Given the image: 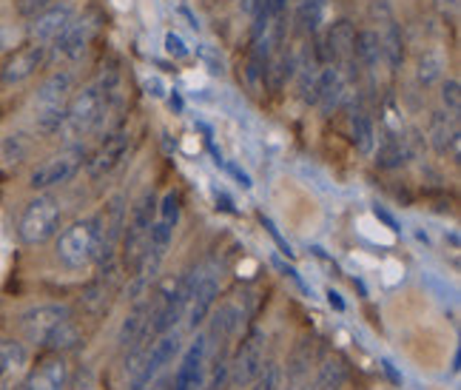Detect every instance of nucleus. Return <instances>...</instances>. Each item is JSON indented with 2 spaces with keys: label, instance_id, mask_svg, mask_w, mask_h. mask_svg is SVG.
<instances>
[{
  "label": "nucleus",
  "instance_id": "45",
  "mask_svg": "<svg viewBox=\"0 0 461 390\" xmlns=\"http://www.w3.org/2000/svg\"><path fill=\"white\" fill-rule=\"evenodd\" d=\"M146 92L151 95V97H166V92H168V88H166V83L163 80H159L157 75H151V77H146Z\"/></svg>",
  "mask_w": 461,
  "mask_h": 390
},
{
  "label": "nucleus",
  "instance_id": "47",
  "mask_svg": "<svg viewBox=\"0 0 461 390\" xmlns=\"http://www.w3.org/2000/svg\"><path fill=\"white\" fill-rule=\"evenodd\" d=\"M379 365H382V370L390 376V382H393V385H402V382H404V379H402V374L393 367V362H390V359H382Z\"/></svg>",
  "mask_w": 461,
  "mask_h": 390
},
{
  "label": "nucleus",
  "instance_id": "49",
  "mask_svg": "<svg viewBox=\"0 0 461 390\" xmlns=\"http://www.w3.org/2000/svg\"><path fill=\"white\" fill-rule=\"evenodd\" d=\"M328 305H330L333 311H339V313H342V311L348 308V305H345V299H342V294H336L333 288L328 291Z\"/></svg>",
  "mask_w": 461,
  "mask_h": 390
},
{
  "label": "nucleus",
  "instance_id": "23",
  "mask_svg": "<svg viewBox=\"0 0 461 390\" xmlns=\"http://www.w3.org/2000/svg\"><path fill=\"white\" fill-rule=\"evenodd\" d=\"M350 379V359L345 353H330L322 359L316 376H313V390H339Z\"/></svg>",
  "mask_w": 461,
  "mask_h": 390
},
{
  "label": "nucleus",
  "instance_id": "48",
  "mask_svg": "<svg viewBox=\"0 0 461 390\" xmlns=\"http://www.w3.org/2000/svg\"><path fill=\"white\" fill-rule=\"evenodd\" d=\"M168 105L174 109V114H183V112H185V100H183V95H180V92H176V88L168 95Z\"/></svg>",
  "mask_w": 461,
  "mask_h": 390
},
{
  "label": "nucleus",
  "instance_id": "39",
  "mask_svg": "<svg viewBox=\"0 0 461 390\" xmlns=\"http://www.w3.org/2000/svg\"><path fill=\"white\" fill-rule=\"evenodd\" d=\"M55 0H14V12L17 17H23V21H29V17H34L38 12H43L46 6H51Z\"/></svg>",
  "mask_w": 461,
  "mask_h": 390
},
{
  "label": "nucleus",
  "instance_id": "7",
  "mask_svg": "<svg viewBox=\"0 0 461 390\" xmlns=\"http://www.w3.org/2000/svg\"><path fill=\"white\" fill-rule=\"evenodd\" d=\"M100 23H103V17L97 9H88L83 14H75L72 17V23H68L63 32H60V38L51 43L49 51H55V58L58 60H66V63H77L83 60V55L88 51V46L95 43L97 38V32H100Z\"/></svg>",
  "mask_w": 461,
  "mask_h": 390
},
{
  "label": "nucleus",
  "instance_id": "9",
  "mask_svg": "<svg viewBox=\"0 0 461 390\" xmlns=\"http://www.w3.org/2000/svg\"><path fill=\"white\" fill-rule=\"evenodd\" d=\"M228 365H230V385L234 387H248L265 365V331L262 328H251L242 342L237 345L234 357H228Z\"/></svg>",
  "mask_w": 461,
  "mask_h": 390
},
{
  "label": "nucleus",
  "instance_id": "50",
  "mask_svg": "<svg viewBox=\"0 0 461 390\" xmlns=\"http://www.w3.org/2000/svg\"><path fill=\"white\" fill-rule=\"evenodd\" d=\"M436 6L445 14H456L458 12V0H436Z\"/></svg>",
  "mask_w": 461,
  "mask_h": 390
},
{
  "label": "nucleus",
  "instance_id": "40",
  "mask_svg": "<svg viewBox=\"0 0 461 390\" xmlns=\"http://www.w3.org/2000/svg\"><path fill=\"white\" fill-rule=\"evenodd\" d=\"M274 265H276V268L282 271V274H285L291 282H294V286L299 288V291H303V294H308V296H313V291L308 288V282L303 279V277H299V271L294 268V265H285V262H279V259H274Z\"/></svg>",
  "mask_w": 461,
  "mask_h": 390
},
{
  "label": "nucleus",
  "instance_id": "52",
  "mask_svg": "<svg viewBox=\"0 0 461 390\" xmlns=\"http://www.w3.org/2000/svg\"><path fill=\"white\" fill-rule=\"evenodd\" d=\"M458 362H461V353L456 350V353H453V374H458V367H461Z\"/></svg>",
  "mask_w": 461,
  "mask_h": 390
},
{
  "label": "nucleus",
  "instance_id": "14",
  "mask_svg": "<svg viewBox=\"0 0 461 390\" xmlns=\"http://www.w3.org/2000/svg\"><path fill=\"white\" fill-rule=\"evenodd\" d=\"M428 143L438 157H450L453 163H461V126L458 114L438 109L428 120Z\"/></svg>",
  "mask_w": 461,
  "mask_h": 390
},
{
  "label": "nucleus",
  "instance_id": "11",
  "mask_svg": "<svg viewBox=\"0 0 461 390\" xmlns=\"http://www.w3.org/2000/svg\"><path fill=\"white\" fill-rule=\"evenodd\" d=\"M374 17L379 23L376 34L382 43V60L387 63L390 72H399L404 66V38H402V26H399L387 0H374Z\"/></svg>",
  "mask_w": 461,
  "mask_h": 390
},
{
  "label": "nucleus",
  "instance_id": "34",
  "mask_svg": "<svg viewBox=\"0 0 461 390\" xmlns=\"http://www.w3.org/2000/svg\"><path fill=\"white\" fill-rule=\"evenodd\" d=\"M29 140L26 134H9L0 146V154H4V163H21V159L29 154Z\"/></svg>",
  "mask_w": 461,
  "mask_h": 390
},
{
  "label": "nucleus",
  "instance_id": "54",
  "mask_svg": "<svg viewBox=\"0 0 461 390\" xmlns=\"http://www.w3.org/2000/svg\"><path fill=\"white\" fill-rule=\"evenodd\" d=\"M0 390H9V387H6V379H0Z\"/></svg>",
  "mask_w": 461,
  "mask_h": 390
},
{
  "label": "nucleus",
  "instance_id": "17",
  "mask_svg": "<svg viewBox=\"0 0 461 390\" xmlns=\"http://www.w3.org/2000/svg\"><path fill=\"white\" fill-rule=\"evenodd\" d=\"M376 143H379V149H374L376 168L382 171H396L407 166L419 151V137H404L402 132H384L382 137H376Z\"/></svg>",
  "mask_w": 461,
  "mask_h": 390
},
{
  "label": "nucleus",
  "instance_id": "6",
  "mask_svg": "<svg viewBox=\"0 0 461 390\" xmlns=\"http://www.w3.org/2000/svg\"><path fill=\"white\" fill-rule=\"evenodd\" d=\"M83 166H86V151L80 146L63 149L58 154L46 157L43 163H38L29 171V188L43 194L58 186H66L68 180H75V177L83 171Z\"/></svg>",
  "mask_w": 461,
  "mask_h": 390
},
{
  "label": "nucleus",
  "instance_id": "3",
  "mask_svg": "<svg viewBox=\"0 0 461 390\" xmlns=\"http://www.w3.org/2000/svg\"><path fill=\"white\" fill-rule=\"evenodd\" d=\"M154 220H157V197H154V191H146L143 197L131 205L126 225H122L120 265L129 274L137 271L140 259H143V254H146V242H149V231H151Z\"/></svg>",
  "mask_w": 461,
  "mask_h": 390
},
{
  "label": "nucleus",
  "instance_id": "15",
  "mask_svg": "<svg viewBox=\"0 0 461 390\" xmlns=\"http://www.w3.org/2000/svg\"><path fill=\"white\" fill-rule=\"evenodd\" d=\"M205 362H208V340L205 333H200L183 353L168 390H205Z\"/></svg>",
  "mask_w": 461,
  "mask_h": 390
},
{
  "label": "nucleus",
  "instance_id": "26",
  "mask_svg": "<svg viewBox=\"0 0 461 390\" xmlns=\"http://www.w3.org/2000/svg\"><path fill=\"white\" fill-rule=\"evenodd\" d=\"M86 345V336L80 331V325L75 322L72 316L63 319V322H58L55 328H51V333L46 336L43 348L55 350V353H75Z\"/></svg>",
  "mask_w": 461,
  "mask_h": 390
},
{
  "label": "nucleus",
  "instance_id": "36",
  "mask_svg": "<svg viewBox=\"0 0 461 390\" xmlns=\"http://www.w3.org/2000/svg\"><path fill=\"white\" fill-rule=\"evenodd\" d=\"M197 58H200V63H203L214 77H222V75H225V60H222V55H220V49H214L211 43H200V46H197Z\"/></svg>",
  "mask_w": 461,
  "mask_h": 390
},
{
  "label": "nucleus",
  "instance_id": "10",
  "mask_svg": "<svg viewBox=\"0 0 461 390\" xmlns=\"http://www.w3.org/2000/svg\"><path fill=\"white\" fill-rule=\"evenodd\" d=\"M129 149H131V132L129 129H114V132L105 134L97 143V149L86 157L83 168L88 174V180L97 183V180H103V177H109L114 168H120Z\"/></svg>",
  "mask_w": 461,
  "mask_h": 390
},
{
  "label": "nucleus",
  "instance_id": "43",
  "mask_svg": "<svg viewBox=\"0 0 461 390\" xmlns=\"http://www.w3.org/2000/svg\"><path fill=\"white\" fill-rule=\"evenodd\" d=\"M222 168L230 174V177H234V180L245 188V191H251L254 188V183H251V174H248V171H242L237 163H228V159H225V163H222Z\"/></svg>",
  "mask_w": 461,
  "mask_h": 390
},
{
  "label": "nucleus",
  "instance_id": "41",
  "mask_svg": "<svg viewBox=\"0 0 461 390\" xmlns=\"http://www.w3.org/2000/svg\"><path fill=\"white\" fill-rule=\"evenodd\" d=\"M374 217H376V220H379V222H382V225L387 228V231H393V234H402V222H399V220H396L393 214H390V211H387L384 205H379V203L374 205Z\"/></svg>",
  "mask_w": 461,
  "mask_h": 390
},
{
  "label": "nucleus",
  "instance_id": "20",
  "mask_svg": "<svg viewBox=\"0 0 461 390\" xmlns=\"http://www.w3.org/2000/svg\"><path fill=\"white\" fill-rule=\"evenodd\" d=\"M75 92V75L68 68H58L51 72L41 88L34 92V109H49V105H66Z\"/></svg>",
  "mask_w": 461,
  "mask_h": 390
},
{
  "label": "nucleus",
  "instance_id": "30",
  "mask_svg": "<svg viewBox=\"0 0 461 390\" xmlns=\"http://www.w3.org/2000/svg\"><path fill=\"white\" fill-rule=\"evenodd\" d=\"M66 122V105H49V109H34V132L41 137H58Z\"/></svg>",
  "mask_w": 461,
  "mask_h": 390
},
{
  "label": "nucleus",
  "instance_id": "51",
  "mask_svg": "<svg viewBox=\"0 0 461 390\" xmlns=\"http://www.w3.org/2000/svg\"><path fill=\"white\" fill-rule=\"evenodd\" d=\"M180 14L185 17V21H188V26H191L194 32H200V21H197V17H194V12H191L188 6H180Z\"/></svg>",
  "mask_w": 461,
  "mask_h": 390
},
{
  "label": "nucleus",
  "instance_id": "35",
  "mask_svg": "<svg viewBox=\"0 0 461 390\" xmlns=\"http://www.w3.org/2000/svg\"><path fill=\"white\" fill-rule=\"evenodd\" d=\"M251 390H282V365L276 362H265L259 376L251 382Z\"/></svg>",
  "mask_w": 461,
  "mask_h": 390
},
{
  "label": "nucleus",
  "instance_id": "24",
  "mask_svg": "<svg viewBox=\"0 0 461 390\" xmlns=\"http://www.w3.org/2000/svg\"><path fill=\"white\" fill-rule=\"evenodd\" d=\"M445 68H447V58L438 46L421 49L416 58V83L421 88H433L445 80Z\"/></svg>",
  "mask_w": 461,
  "mask_h": 390
},
{
  "label": "nucleus",
  "instance_id": "16",
  "mask_svg": "<svg viewBox=\"0 0 461 390\" xmlns=\"http://www.w3.org/2000/svg\"><path fill=\"white\" fill-rule=\"evenodd\" d=\"M180 348H183V336L176 331H166V333L154 336L151 345H149V353H146V365H143V374H140L137 390H146L159 376V370L174 362Z\"/></svg>",
  "mask_w": 461,
  "mask_h": 390
},
{
  "label": "nucleus",
  "instance_id": "37",
  "mask_svg": "<svg viewBox=\"0 0 461 390\" xmlns=\"http://www.w3.org/2000/svg\"><path fill=\"white\" fill-rule=\"evenodd\" d=\"M259 222H262V228H265V231H268V237L276 242V248H279V254L282 257H288V259H294L296 254H294V248H291V242L285 240V237H282L279 234V228H276V222L271 220V217H265V214H259Z\"/></svg>",
  "mask_w": 461,
  "mask_h": 390
},
{
  "label": "nucleus",
  "instance_id": "44",
  "mask_svg": "<svg viewBox=\"0 0 461 390\" xmlns=\"http://www.w3.org/2000/svg\"><path fill=\"white\" fill-rule=\"evenodd\" d=\"M214 203H217V208L222 211V214H230V217H237V214H240V208L234 205V200H230L228 194L220 191V188H214Z\"/></svg>",
  "mask_w": 461,
  "mask_h": 390
},
{
  "label": "nucleus",
  "instance_id": "38",
  "mask_svg": "<svg viewBox=\"0 0 461 390\" xmlns=\"http://www.w3.org/2000/svg\"><path fill=\"white\" fill-rule=\"evenodd\" d=\"M166 55L171 60H185V58H191V46L176 32H168L166 34Z\"/></svg>",
  "mask_w": 461,
  "mask_h": 390
},
{
  "label": "nucleus",
  "instance_id": "21",
  "mask_svg": "<svg viewBox=\"0 0 461 390\" xmlns=\"http://www.w3.org/2000/svg\"><path fill=\"white\" fill-rule=\"evenodd\" d=\"M296 66H299V55L285 46H279L271 60H268V68H265V77H262V86L268 88V92H282L294 77H296Z\"/></svg>",
  "mask_w": 461,
  "mask_h": 390
},
{
  "label": "nucleus",
  "instance_id": "4",
  "mask_svg": "<svg viewBox=\"0 0 461 390\" xmlns=\"http://www.w3.org/2000/svg\"><path fill=\"white\" fill-rule=\"evenodd\" d=\"M60 228H63V208L60 200L51 197L49 191L29 200L21 211V217H17V237H21L23 245H43L49 240H55Z\"/></svg>",
  "mask_w": 461,
  "mask_h": 390
},
{
  "label": "nucleus",
  "instance_id": "12",
  "mask_svg": "<svg viewBox=\"0 0 461 390\" xmlns=\"http://www.w3.org/2000/svg\"><path fill=\"white\" fill-rule=\"evenodd\" d=\"M68 316H72V308H68V305L43 303V305H34V308L23 311L21 319H17V325H21V333H23V340L29 345L43 348L51 328H55L58 322H63V319H68Z\"/></svg>",
  "mask_w": 461,
  "mask_h": 390
},
{
  "label": "nucleus",
  "instance_id": "46",
  "mask_svg": "<svg viewBox=\"0 0 461 390\" xmlns=\"http://www.w3.org/2000/svg\"><path fill=\"white\" fill-rule=\"evenodd\" d=\"M12 43H14V32H12V26L0 21V55H4V51H6Z\"/></svg>",
  "mask_w": 461,
  "mask_h": 390
},
{
  "label": "nucleus",
  "instance_id": "19",
  "mask_svg": "<svg viewBox=\"0 0 461 390\" xmlns=\"http://www.w3.org/2000/svg\"><path fill=\"white\" fill-rule=\"evenodd\" d=\"M68 376H72L68 362L63 359V353H55V357H46L38 367H32L23 390H66Z\"/></svg>",
  "mask_w": 461,
  "mask_h": 390
},
{
  "label": "nucleus",
  "instance_id": "22",
  "mask_svg": "<svg viewBox=\"0 0 461 390\" xmlns=\"http://www.w3.org/2000/svg\"><path fill=\"white\" fill-rule=\"evenodd\" d=\"M146 325H149V299L143 296V299H134L131 311L126 313V319H122L120 333H117V345L129 350L140 340H146Z\"/></svg>",
  "mask_w": 461,
  "mask_h": 390
},
{
  "label": "nucleus",
  "instance_id": "29",
  "mask_svg": "<svg viewBox=\"0 0 461 390\" xmlns=\"http://www.w3.org/2000/svg\"><path fill=\"white\" fill-rule=\"evenodd\" d=\"M325 6H328L325 0H299L296 14H294L296 29L303 34L316 38L319 29H322V23H325Z\"/></svg>",
  "mask_w": 461,
  "mask_h": 390
},
{
  "label": "nucleus",
  "instance_id": "2",
  "mask_svg": "<svg viewBox=\"0 0 461 390\" xmlns=\"http://www.w3.org/2000/svg\"><path fill=\"white\" fill-rule=\"evenodd\" d=\"M112 112V103L105 100V95L100 92V86H83L80 92H75L66 103V122H63V132L68 140H77V137H88L103 129L105 114Z\"/></svg>",
  "mask_w": 461,
  "mask_h": 390
},
{
  "label": "nucleus",
  "instance_id": "13",
  "mask_svg": "<svg viewBox=\"0 0 461 390\" xmlns=\"http://www.w3.org/2000/svg\"><path fill=\"white\" fill-rule=\"evenodd\" d=\"M75 6H72V0H60V4H51L46 6L43 12H38L34 17H29L26 21V34H29V41L34 43H46L51 46L58 38H60V32L72 23V17H75Z\"/></svg>",
  "mask_w": 461,
  "mask_h": 390
},
{
  "label": "nucleus",
  "instance_id": "5",
  "mask_svg": "<svg viewBox=\"0 0 461 390\" xmlns=\"http://www.w3.org/2000/svg\"><path fill=\"white\" fill-rule=\"evenodd\" d=\"M220 288H222V265L217 259H205L203 265L194 268L191 299L185 308V319H188L191 331H197L211 316V311H214L217 299H220Z\"/></svg>",
  "mask_w": 461,
  "mask_h": 390
},
{
  "label": "nucleus",
  "instance_id": "42",
  "mask_svg": "<svg viewBox=\"0 0 461 390\" xmlns=\"http://www.w3.org/2000/svg\"><path fill=\"white\" fill-rule=\"evenodd\" d=\"M68 382H72V390H95V374H92V367H80L75 379L68 376Z\"/></svg>",
  "mask_w": 461,
  "mask_h": 390
},
{
  "label": "nucleus",
  "instance_id": "1",
  "mask_svg": "<svg viewBox=\"0 0 461 390\" xmlns=\"http://www.w3.org/2000/svg\"><path fill=\"white\" fill-rule=\"evenodd\" d=\"M100 234H103L100 214L75 220L72 225H66L63 231H58V237H55V259L63 265L66 271L88 268V265L97 259Z\"/></svg>",
  "mask_w": 461,
  "mask_h": 390
},
{
  "label": "nucleus",
  "instance_id": "8",
  "mask_svg": "<svg viewBox=\"0 0 461 390\" xmlns=\"http://www.w3.org/2000/svg\"><path fill=\"white\" fill-rule=\"evenodd\" d=\"M49 58H51V51H49L46 43L29 41L23 46L12 49L9 55H6V60L0 63V86L14 88V86L32 80L49 63Z\"/></svg>",
  "mask_w": 461,
  "mask_h": 390
},
{
  "label": "nucleus",
  "instance_id": "31",
  "mask_svg": "<svg viewBox=\"0 0 461 390\" xmlns=\"http://www.w3.org/2000/svg\"><path fill=\"white\" fill-rule=\"evenodd\" d=\"M230 385V365H228V350L220 348L214 367H211V376H205V390H225Z\"/></svg>",
  "mask_w": 461,
  "mask_h": 390
},
{
  "label": "nucleus",
  "instance_id": "33",
  "mask_svg": "<svg viewBox=\"0 0 461 390\" xmlns=\"http://www.w3.org/2000/svg\"><path fill=\"white\" fill-rule=\"evenodd\" d=\"M438 100H441V109L458 114L461 112V83L456 77H445L438 83Z\"/></svg>",
  "mask_w": 461,
  "mask_h": 390
},
{
  "label": "nucleus",
  "instance_id": "32",
  "mask_svg": "<svg viewBox=\"0 0 461 390\" xmlns=\"http://www.w3.org/2000/svg\"><path fill=\"white\" fill-rule=\"evenodd\" d=\"M180 214H183L180 194H176V191H166L163 200H157V220H163L171 228H176V222H180Z\"/></svg>",
  "mask_w": 461,
  "mask_h": 390
},
{
  "label": "nucleus",
  "instance_id": "53",
  "mask_svg": "<svg viewBox=\"0 0 461 390\" xmlns=\"http://www.w3.org/2000/svg\"><path fill=\"white\" fill-rule=\"evenodd\" d=\"M416 240H419V242H424V245H430V237L424 234V231H416Z\"/></svg>",
  "mask_w": 461,
  "mask_h": 390
},
{
  "label": "nucleus",
  "instance_id": "28",
  "mask_svg": "<svg viewBox=\"0 0 461 390\" xmlns=\"http://www.w3.org/2000/svg\"><path fill=\"white\" fill-rule=\"evenodd\" d=\"M350 140L357 151L362 154H374L376 149V122L365 109H353L350 114Z\"/></svg>",
  "mask_w": 461,
  "mask_h": 390
},
{
  "label": "nucleus",
  "instance_id": "27",
  "mask_svg": "<svg viewBox=\"0 0 461 390\" xmlns=\"http://www.w3.org/2000/svg\"><path fill=\"white\" fill-rule=\"evenodd\" d=\"M29 365V350L21 340H0V379L23 374Z\"/></svg>",
  "mask_w": 461,
  "mask_h": 390
},
{
  "label": "nucleus",
  "instance_id": "25",
  "mask_svg": "<svg viewBox=\"0 0 461 390\" xmlns=\"http://www.w3.org/2000/svg\"><path fill=\"white\" fill-rule=\"evenodd\" d=\"M353 60L365 72H376L382 60V43L376 29H357V41H353Z\"/></svg>",
  "mask_w": 461,
  "mask_h": 390
},
{
  "label": "nucleus",
  "instance_id": "18",
  "mask_svg": "<svg viewBox=\"0 0 461 390\" xmlns=\"http://www.w3.org/2000/svg\"><path fill=\"white\" fill-rule=\"evenodd\" d=\"M214 316H211V328L205 333L208 340V350L211 348H225V342L240 331L242 325V316H245V308L240 303H234V299H228V303H222L217 311H211Z\"/></svg>",
  "mask_w": 461,
  "mask_h": 390
}]
</instances>
